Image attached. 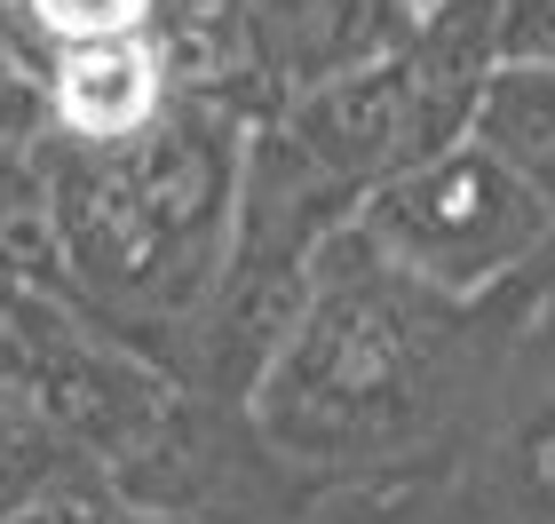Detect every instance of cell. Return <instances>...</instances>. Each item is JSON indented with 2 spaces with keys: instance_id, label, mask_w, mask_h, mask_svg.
<instances>
[{
  "instance_id": "1",
  "label": "cell",
  "mask_w": 555,
  "mask_h": 524,
  "mask_svg": "<svg viewBox=\"0 0 555 524\" xmlns=\"http://www.w3.org/2000/svg\"><path fill=\"white\" fill-rule=\"evenodd\" d=\"M547 303L555 263L500 294H444L349 222L325 239L310 310L246 413L318 485L421 477L468 437Z\"/></svg>"
},
{
  "instance_id": "6",
  "label": "cell",
  "mask_w": 555,
  "mask_h": 524,
  "mask_svg": "<svg viewBox=\"0 0 555 524\" xmlns=\"http://www.w3.org/2000/svg\"><path fill=\"white\" fill-rule=\"evenodd\" d=\"M48 95V128L80 136V143H128L159 119L183 80L159 33H128V40H80V48H48L40 64H24Z\"/></svg>"
},
{
  "instance_id": "9",
  "label": "cell",
  "mask_w": 555,
  "mask_h": 524,
  "mask_svg": "<svg viewBox=\"0 0 555 524\" xmlns=\"http://www.w3.org/2000/svg\"><path fill=\"white\" fill-rule=\"evenodd\" d=\"M9 9H16V64H40L48 48L159 33L167 0H9Z\"/></svg>"
},
{
  "instance_id": "8",
  "label": "cell",
  "mask_w": 555,
  "mask_h": 524,
  "mask_svg": "<svg viewBox=\"0 0 555 524\" xmlns=\"http://www.w3.org/2000/svg\"><path fill=\"white\" fill-rule=\"evenodd\" d=\"M476 136L555 199V64H500L485 112H476Z\"/></svg>"
},
{
  "instance_id": "2",
  "label": "cell",
  "mask_w": 555,
  "mask_h": 524,
  "mask_svg": "<svg viewBox=\"0 0 555 524\" xmlns=\"http://www.w3.org/2000/svg\"><path fill=\"white\" fill-rule=\"evenodd\" d=\"M16 143L40 152L48 191H56L64 294L95 327H112L175 373V342L207 310L238 239L255 119L222 95L183 88L128 143H80L56 128Z\"/></svg>"
},
{
  "instance_id": "4",
  "label": "cell",
  "mask_w": 555,
  "mask_h": 524,
  "mask_svg": "<svg viewBox=\"0 0 555 524\" xmlns=\"http://www.w3.org/2000/svg\"><path fill=\"white\" fill-rule=\"evenodd\" d=\"M310 524H555V303L437 469L334 485Z\"/></svg>"
},
{
  "instance_id": "5",
  "label": "cell",
  "mask_w": 555,
  "mask_h": 524,
  "mask_svg": "<svg viewBox=\"0 0 555 524\" xmlns=\"http://www.w3.org/2000/svg\"><path fill=\"white\" fill-rule=\"evenodd\" d=\"M397 64H405V104H413V159L468 143L500 64H508L500 56V0H421Z\"/></svg>"
},
{
  "instance_id": "7",
  "label": "cell",
  "mask_w": 555,
  "mask_h": 524,
  "mask_svg": "<svg viewBox=\"0 0 555 524\" xmlns=\"http://www.w3.org/2000/svg\"><path fill=\"white\" fill-rule=\"evenodd\" d=\"M278 119L358 199H373L397 167H413V104H405V64L397 56H373L358 72H334V80L301 88Z\"/></svg>"
},
{
  "instance_id": "10",
  "label": "cell",
  "mask_w": 555,
  "mask_h": 524,
  "mask_svg": "<svg viewBox=\"0 0 555 524\" xmlns=\"http://www.w3.org/2000/svg\"><path fill=\"white\" fill-rule=\"evenodd\" d=\"M500 56L555 64V0H500Z\"/></svg>"
},
{
  "instance_id": "3",
  "label": "cell",
  "mask_w": 555,
  "mask_h": 524,
  "mask_svg": "<svg viewBox=\"0 0 555 524\" xmlns=\"http://www.w3.org/2000/svg\"><path fill=\"white\" fill-rule=\"evenodd\" d=\"M358 231L444 294H500L555 263V199L485 136L397 167L358 207Z\"/></svg>"
}]
</instances>
